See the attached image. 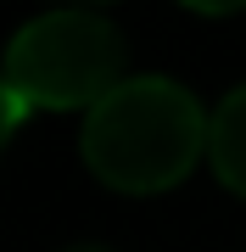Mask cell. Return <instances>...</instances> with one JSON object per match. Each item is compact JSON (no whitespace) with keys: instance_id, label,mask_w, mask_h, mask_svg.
Wrapping results in <instances>:
<instances>
[{"instance_id":"cell-1","label":"cell","mask_w":246,"mask_h":252,"mask_svg":"<svg viewBox=\"0 0 246 252\" xmlns=\"http://www.w3.org/2000/svg\"><path fill=\"white\" fill-rule=\"evenodd\" d=\"M207 129L213 112H201V101L179 79L140 73L84 112L79 146L101 185L151 196V190L179 185L196 168V157H207Z\"/></svg>"},{"instance_id":"cell-2","label":"cell","mask_w":246,"mask_h":252,"mask_svg":"<svg viewBox=\"0 0 246 252\" xmlns=\"http://www.w3.org/2000/svg\"><path fill=\"white\" fill-rule=\"evenodd\" d=\"M0 73L23 107H101L129 79V39L90 6H56L6 39Z\"/></svg>"},{"instance_id":"cell-3","label":"cell","mask_w":246,"mask_h":252,"mask_svg":"<svg viewBox=\"0 0 246 252\" xmlns=\"http://www.w3.org/2000/svg\"><path fill=\"white\" fill-rule=\"evenodd\" d=\"M207 162H213V174H219L235 196H246V84H241V90H229L219 107H213Z\"/></svg>"},{"instance_id":"cell-4","label":"cell","mask_w":246,"mask_h":252,"mask_svg":"<svg viewBox=\"0 0 246 252\" xmlns=\"http://www.w3.org/2000/svg\"><path fill=\"white\" fill-rule=\"evenodd\" d=\"M23 101L17 95H11V84H6V73H0V152H6V140H11V129H17L23 124Z\"/></svg>"},{"instance_id":"cell-5","label":"cell","mask_w":246,"mask_h":252,"mask_svg":"<svg viewBox=\"0 0 246 252\" xmlns=\"http://www.w3.org/2000/svg\"><path fill=\"white\" fill-rule=\"evenodd\" d=\"M179 6H191V11H207V17H224V11H241L246 0H179Z\"/></svg>"},{"instance_id":"cell-6","label":"cell","mask_w":246,"mask_h":252,"mask_svg":"<svg viewBox=\"0 0 246 252\" xmlns=\"http://www.w3.org/2000/svg\"><path fill=\"white\" fill-rule=\"evenodd\" d=\"M62 252H112V247H101V241H73V247H62Z\"/></svg>"},{"instance_id":"cell-7","label":"cell","mask_w":246,"mask_h":252,"mask_svg":"<svg viewBox=\"0 0 246 252\" xmlns=\"http://www.w3.org/2000/svg\"><path fill=\"white\" fill-rule=\"evenodd\" d=\"M62 6H90L95 11V6H107V0H62Z\"/></svg>"}]
</instances>
